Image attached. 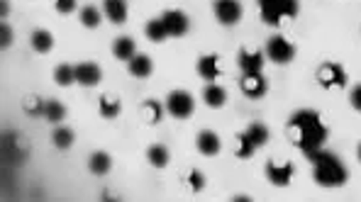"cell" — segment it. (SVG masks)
<instances>
[{"instance_id":"23","label":"cell","mask_w":361,"mask_h":202,"mask_svg":"<svg viewBox=\"0 0 361 202\" xmlns=\"http://www.w3.org/2000/svg\"><path fill=\"white\" fill-rule=\"evenodd\" d=\"M244 134H247L249 139L257 144V149H259V146H264L269 141V127L262 125V122H252V125L244 130Z\"/></svg>"},{"instance_id":"25","label":"cell","mask_w":361,"mask_h":202,"mask_svg":"<svg viewBox=\"0 0 361 202\" xmlns=\"http://www.w3.org/2000/svg\"><path fill=\"white\" fill-rule=\"evenodd\" d=\"M51 141L59 151H68L73 146V132L68 127H56L54 134H51Z\"/></svg>"},{"instance_id":"5","label":"cell","mask_w":361,"mask_h":202,"mask_svg":"<svg viewBox=\"0 0 361 202\" xmlns=\"http://www.w3.org/2000/svg\"><path fill=\"white\" fill-rule=\"evenodd\" d=\"M267 58L279 63V66H286V63H290L295 58V46L290 44L286 37L276 34V37H271L267 44Z\"/></svg>"},{"instance_id":"35","label":"cell","mask_w":361,"mask_h":202,"mask_svg":"<svg viewBox=\"0 0 361 202\" xmlns=\"http://www.w3.org/2000/svg\"><path fill=\"white\" fill-rule=\"evenodd\" d=\"M349 103H352V108L357 110V113H361V83L352 88V93H349Z\"/></svg>"},{"instance_id":"7","label":"cell","mask_w":361,"mask_h":202,"mask_svg":"<svg viewBox=\"0 0 361 202\" xmlns=\"http://www.w3.org/2000/svg\"><path fill=\"white\" fill-rule=\"evenodd\" d=\"M317 83H320L325 90H334V88H344L347 86V71H344L339 63H322L317 68Z\"/></svg>"},{"instance_id":"24","label":"cell","mask_w":361,"mask_h":202,"mask_svg":"<svg viewBox=\"0 0 361 202\" xmlns=\"http://www.w3.org/2000/svg\"><path fill=\"white\" fill-rule=\"evenodd\" d=\"M98 110H100V117H105V120H115V117L120 115L122 105L118 98H108V95H103V98L98 100Z\"/></svg>"},{"instance_id":"9","label":"cell","mask_w":361,"mask_h":202,"mask_svg":"<svg viewBox=\"0 0 361 202\" xmlns=\"http://www.w3.org/2000/svg\"><path fill=\"white\" fill-rule=\"evenodd\" d=\"M240 88H242V93L247 95V98H252V100H259V98H264L267 95V78L262 76V73H244L242 76V81H240Z\"/></svg>"},{"instance_id":"33","label":"cell","mask_w":361,"mask_h":202,"mask_svg":"<svg viewBox=\"0 0 361 202\" xmlns=\"http://www.w3.org/2000/svg\"><path fill=\"white\" fill-rule=\"evenodd\" d=\"M10 44H13V30L8 27V23H3V27H0V46L8 49Z\"/></svg>"},{"instance_id":"31","label":"cell","mask_w":361,"mask_h":202,"mask_svg":"<svg viewBox=\"0 0 361 202\" xmlns=\"http://www.w3.org/2000/svg\"><path fill=\"white\" fill-rule=\"evenodd\" d=\"M25 110L35 117H44V103H42V98H30L27 103H25Z\"/></svg>"},{"instance_id":"30","label":"cell","mask_w":361,"mask_h":202,"mask_svg":"<svg viewBox=\"0 0 361 202\" xmlns=\"http://www.w3.org/2000/svg\"><path fill=\"white\" fill-rule=\"evenodd\" d=\"M237 141H240V146H237V156L240 158H252V153L257 151V144H254L252 139H249L247 134H237Z\"/></svg>"},{"instance_id":"3","label":"cell","mask_w":361,"mask_h":202,"mask_svg":"<svg viewBox=\"0 0 361 202\" xmlns=\"http://www.w3.org/2000/svg\"><path fill=\"white\" fill-rule=\"evenodd\" d=\"M259 15L269 27H281L298 15V0H257Z\"/></svg>"},{"instance_id":"34","label":"cell","mask_w":361,"mask_h":202,"mask_svg":"<svg viewBox=\"0 0 361 202\" xmlns=\"http://www.w3.org/2000/svg\"><path fill=\"white\" fill-rule=\"evenodd\" d=\"M76 10V0H56V13L59 15H71Z\"/></svg>"},{"instance_id":"29","label":"cell","mask_w":361,"mask_h":202,"mask_svg":"<svg viewBox=\"0 0 361 202\" xmlns=\"http://www.w3.org/2000/svg\"><path fill=\"white\" fill-rule=\"evenodd\" d=\"M81 25L88 30H95L100 25V13L98 8H93V5H86V8L81 10Z\"/></svg>"},{"instance_id":"17","label":"cell","mask_w":361,"mask_h":202,"mask_svg":"<svg viewBox=\"0 0 361 202\" xmlns=\"http://www.w3.org/2000/svg\"><path fill=\"white\" fill-rule=\"evenodd\" d=\"M103 10L110 23L122 25L127 20V3L125 0H103Z\"/></svg>"},{"instance_id":"10","label":"cell","mask_w":361,"mask_h":202,"mask_svg":"<svg viewBox=\"0 0 361 202\" xmlns=\"http://www.w3.org/2000/svg\"><path fill=\"white\" fill-rule=\"evenodd\" d=\"M100 78H103V71H100L98 63L93 61H83L76 66V83L83 88H95L100 83Z\"/></svg>"},{"instance_id":"37","label":"cell","mask_w":361,"mask_h":202,"mask_svg":"<svg viewBox=\"0 0 361 202\" xmlns=\"http://www.w3.org/2000/svg\"><path fill=\"white\" fill-rule=\"evenodd\" d=\"M359 161H361V144H359Z\"/></svg>"},{"instance_id":"14","label":"cell","mask_w":361,"mask_h":202,"mask_svg":"<svg viewBox=\"0 0 361 202\" xmlns=\"http://www.w3.org/2000/svg\"><path fill=\"white\" fill-rule=\"evenodd\" d=\"M198 76L205 78V81H215L220 76V56L217 54H208V56H200L198 58Z\"/></svg>"},{"instance_id":"20","label":"cell","mask_w":361,"mask_h":202,"mask_svg":"<svg viewBox=\"0 0 361 202\" xmlns=\"http://www.w3.org/2000/svg\"><path fill=\"white\" fill-rule=\"evenodd\" d=\"M88 168L93 175H105L110 168H113V158H110V153H105V151H95L88 161Z\"/></svg>"},{"instance_id":"4","label":"cell","mask_w":361,"mask_h":202,"mask_svg":"<svg viewBox=\"0 0 361 202\" xmlns=\"http://www.w3.org/2000/svg\"><path fill=\"white\" fill-rule=\"evenodd\" d=\"M195 110V100L188 90H171L166 95V113L176 120H188Z\"/></svg>"},{"instance_id":"1","label":"cell","mask_w":361,"mask_h":202,"mask_svg":"<svg viewBox=\"0 0 361 202\" xmlns=\"http://www.w3.org/2000/svg\"><path fill=\"white\" fill-rule=\"evenodd\" d=\"M286 132H288L293 146L300 149L305 156L325 146L327 134H330L320 113H317V110H307V108L290 115L288 125H286Z\"/></svg>"},{"instance_id":"16","label":"cell","mask_w":361,"mask_h":202,"mask_svg":"<svg viewBox=\"0 0 361 202\" xmlns=\"http://www.w3.org/2000/svg\"><path fill=\"white\" fill-rule=\"evenodd\" d=\"M32 42V49L37 51V54H49L51 49H54V37H51V32L47 30H35L30 37Z\"/></svg>"},{"instance_id":"11","label":"cell","mask_w":361,"mask_h":202,"mask_svg":"<svg viewBox=\"0 0 361 202\" xmlns=\"http://www.w3.org/2000/svg\"><path fill=\"white\" fill-rule=\"evenodd\" d=\"M164 25H166V32L169 37H183L185 32H188V15L180 13V10H166V13L161 15Z\"/></svg>"},{"instance_id":"18","label":"cell","mask_w":361,"mask_h":202,"mask_svg":"<svg viewBox=\"0 0 361 202\" xmlns=\"http://www.w3.org/2000/svg\"><path fill=\"white\" fill-rule=\"evenodd\" d=\"M203 100L208 108L220 110V108H225V103H227V90L215 86V83H210V86L203 90Z\"/></svg>"},{"instance_id":"12","label":"cell","mask_w":361,"mask_h":202,"mask_svg":"<svg viewBox=\"0 0 361 202\" xmlns=\"http://www.w3.org/2000/svg\"><path fill=\"white\" fill-rule=\"evenodd\" d=\"M264 61H267V58H264V51H259V49H254V51L242 49L240 56H237V63H240L242 73H262Z\"/></svg>"},{"instance_id":"21","label":"cell","mask_w":361,"mask_h":202,"mask_svg":"<svg viewBox=\"0 0 361 202\" xmlns=\"http://www.w3.org/2000/svg\"><path fill=\"white\" fill-rule=\"evenodd\" d=\"M169 149L166 146H161V144H154L147 149V161L152 163L154 168H166L169 166Z\"/></svg>"},{"instance_id":"2","label":"cell","mask_w":361,"mask_h":202,"mask_svg":"<svg viewBox=\"0 0 361 202\" xmlns=\"http://www.w3.org/2000/svg\"><path fill=\"white\" fill-rule=\"evenodd\" d=\"M307 158L312 163V178H315L317 185H322V188H339V185L347 183V166L339 161L337 153L317 149V151L307 153Z\"/></svg>"},{"instance_id":"36","label":"cell","mask_w":361,"mask_h":202,"mask_svg":"<svg viewBox=\"0 0 361 202\" xmlns=\"http://www.w3.org/2000/svg\"><path fill=\"white\" fill-rule=\"evenodd\" d=\"M0 5H3V18H8V0H0Z\"/></svg>"},{"instance_id":"15","label":"cell","mask_w":361,"mask_h":202,"mask_svg":"<svg viewBox=\"0 0 361 202\" xmlns=\"http://www.w3.org/2000/svg\"><path fill=\"white\" fill-rule=\"evenodd\" d=\"M127 68H130V73L135 78H149L154 71V63L147 54H135L127 61Z\"/></svg>"},{"instance_id":"19","label":"cell","mask_w":361,"mask_h":202,"mask_svg":"<svg viewBox=\"0 0 361 202\" xmlns=\"http://www.w3.org/2000/svg\"><path fill=\"white\" fill-rule=\"evenodd\" d=\"M135 54H137V44H135L132 37H120V39H115L113 56L118 58V61H130Z\"/></svg>"},{"instance_id":"22","label":"cell","mask_w":361,"mask_h":202,"mask_svg":"<svg viewBox=\"0 0 361 202\" xmlns=\"http://www.w3.org/2000/svg\"><path fill=\"white\" fill-rule=\"evenodd\" d=\"M54 81H56V86H61V88L73 86V83H76V66L59 63V66L54 68Z\"/></svg>"},{"instance_id":"13","label":"cell","mask_w":361,"mask_h":202,"mask_svg":"<svg viewBox=\"0 0 361 202\" xmlns=\"http://www.w3.org/2000/svg\"><path fill=\"white\" fill-rule=\"evenodd\" d=\"M195 146H198V151L203 156H217L220 153V137L210 130H203L198 134V139H195Z\"/></svg>"},{"instance_id":"8","label":"cell","mask_w":361,"mask_h":202,"mask_svg":"<svg viewBox=\"0 0 361 202\" xmlns=\"http://www.w3.org/2000/svg\"><path fill=\"white\" fill-rule=\"evenodd\" d=\"M293 173H295V166L290 161H286L283 166H279L276 161H267V178H269V183L276 185V188H286V185H290Z\"/></svg>"},{"instance_id":"6","label":"cell","mask_w":361,"mask_h":202,"mask_svg":"<svg viewBox=\"0 0 361 202\" xmlns=\"http://www.w3.org/2000/svg\"><path fill=\"white\" fill-rule=\"evenodd\" d=\"M212 13L215 20L225 27H235L242 20V3L240 0H215L212 3Z\"/></svg>"},{"instance_id":"28","label":"cell","mask_w":361,"mask_h":202,"mask_svg":"<svg viewBox=\"0 0 361 202\" xmlns=\"http://www.w3.org/2000/svg\"><path fill=\"white\" fill-rule=\"evenodd\" d=\"M63 117H66V108H63L61 103H56V100H49V103H44V120L61 122Z\"/></svg>"},{"instance_id":"26","label":"cell","mask_w":361,"mask_h":202,"mask_svg":"<svg viewBox=\"0 0 361 202\" xmlns=\"http://www.w3.org/2000/svg\"><path fill=\"white\" fill-rule=\"evenodd\" d=\"M145 34H147V39H152V42H164L169 37V32H166V25H164V20L159 18V20H152V23H147V27H145Z\"/></svg>"},{"instance_id":"32","label":"cell","mask_w":361,"mask_h":202,"mask_svg":"<svg viewBox=\"0 0 361 202\" xmlns=\"http://www.w3.org/2000/svg\"><path fill=\"white\" fill-rule=\"evenodd\" d=\"M188 185H190V190H193V193H200V190L205 188V175L200 173V171H190Z\"/></svg>"},{"instance_id":"27","label":"cell","mask_w":361,"mask_h":202,"mask_svg":"<svg viewBox=\"0 0 361 202\" xmlns=\"http://www.w3.org/2000/svg\"><path fill=\"white\" fill-rule=\"evenodd\" d=\"M145 117L149 125H159L164 117V105L159 103V100H147L145 103Z\"/></svg>"}]
</instances>
